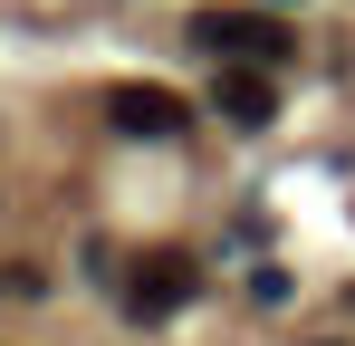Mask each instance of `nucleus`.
<instances>
[{
	"label": "nucleus",
	"instance_id": "obj_4",
	"mask_svg": "<svg viewBox=\"0 0 355 346\" xmlns=\"http://www.w3.org/2000/svg\"><path fill=\"white\" fill-rule=\"evenodd\" d=\"M211 106L231 115V125H269L279 115V87H269V67H221L211 77Z\"/></svg>",
	"mask_w": 355,
	"mask_h": 346
},
{
	"label": "nucleus",
	"instance_id": "obj_3",
	"mask_svg": "<svg viewBox=\"0 0 355 346\" xmlns=\"http://www.w3.org/2000/svg\"><path fill=\"white\" fill-rule=\"evenodd\" d=\"M106 125L135 135V145H173V135H192V106H182V87L125 77V87H106Z\"/></svg>",
	"mask_w": 355,
	"mask_h": 346
},
{
	"label": "nucleus",
	"instance_id": "obj_5",
	"mask_svg": "<svg viewBox=\"0 0 355 346\" xmlns=\"http://www.w3.org/2000/svg\"><path fill=\"white\" fill-rule=\"evenodd\" d=\"M269 10H297V0H269Z\"/></svg>",
	"mask_w": 355,
	"mask_h": 346
},
{
	"label": "nucleus",
	"instance_id": "obj_1",
	"mask_svg": "<svg viewBox=\"0 0 355 346\" xmlns=\"http://www.w3.org/2000/svg\"><path fill=\"white\" fill-rule=\"evenodd\" d=\"M192 39H202L211 58H240V67H279V58L297 49L288 10H202V19H192Z\"/></svg>",
	"mask_w": 355,
	"mask_h": 346
},
{
	"label": "nucleus",
	"instance_id": "obj_2",
	"mask_svg": "<svg viewBox=\"0 0 355 346\" xmlns=\"http://www.w3.org/2000/svg\"><path fill=\"white\" fill-rule=\"evenodd\" d=\"M192 308V260L182 250H135L125 260V318L135 327H173Z\"/></svg>",
	"mask_w": 355,
	"mask_h": 346
}]
</instances>
